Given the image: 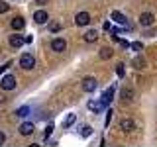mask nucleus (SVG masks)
<instances>
[{"mask_svg": "<svg viewBox=\"0 0 157 147\" xmlns=\"http://www.w3.org/2000/svg\"><path fill=\"white\" fill-rule=\"evenodd\" d=\"M153 22H155V16H153L151 12H144V14L140 16V24H141V26H145V28L151 26Z\"/></svg>", "mask_w": 157, "mask_h": 147, "instance_id": "obj_7", "label": "nucleus"}, {"mask_svg": "<svg viewBox=\"0 0 157 147\" xmlns=\"http://www.w3.org/2000/svg\"><path fill=\"white\" fill-rule=\"evenodd\" d=\"M82 90L85 92H94L96 90V78L94 77H86L82 81Z\"/></svg>", "mask_w": 157, "mask_h": 147, "instance_id": "obj_4", "label": "nucleus"}, {"mask_svg": "<svg viewBox=\"0 0 157 147\" xmlns=\"http://www.w3.org/2000/svg\"><path fill=\"white\" fill-rule=\"evenodd\" d=\"M4 141H6V135H4L2 131H0V145H4Z\"/></svg>", "mask_w": 157, "mask_h": 147, "instance_id": "obj_30", "label": "nucleus"}, {"mask_svg": "<svg viewBox=\"0 0 157 147\" xmlns=\"http://www.w3.org/2000/svg\"><path fill=\"white\" fill-rule=\"evenodd\" d=\"M16 116H18V118H26V116H29V106L18 108V110H16Z\"/></svg>", "mask_w": 157, "mask_h": 147, "instance_id": "obj_17", "label": "nucleus"}, {"mask_svg": "<svg viewBox=\"0 0 157 147\" xmlns=\"http://www.w3.org/2000/svg\"><path fill=\"white\" fill-rule=\"evenodd\" d=\"M120 130H124L126 134H130V131L136 130V122L134 120H122L120 122Z\"/></svg>", "mask_w": 157, "mask_h": 147, "instance_id": "obj_8", "label": "nucleus"}, {"mask_svg": "<svg viewBox=\"0 0 157 147\" xmlns=\"http://www.w3.org/2000/svg\"><path fill=\"white\" fill-rule=\"evenodd\" d=\"M10 10V4H6L4 0H0V14H4V12H8Z\"/></svg>", "mask_w": 157, "mask_h": 147, "instance_id": "obj_24", "label": "nucleus"}, {"mask_svg": "<svg viewBox=\"0 0 157 147\" xmlns=\"http://www.w3.org/2000/svg\"><path fill=\"white\" fill-rule=\"evenodd\" d=\"M116 41H118V43H120V45H122V47H130V43H128V41H126V39H120V37H116Z\"/></svg>", "mask_w": 157, "mask_h": 147, "instance_id": "obj_26", "label": "nucleus"}, {"mask_svg": "<svg viewBox=\"0 0 157 147\" xmlns=\"http://www.w3.org/2000/svg\"><path fill=\"white\" fill-rule=\"evenodd\" d=\"M8 67H12V61H8V63H4L2 67H0V75H2V73H6L8 71Z\"/></svg>", "mask_w": 157, "mask_h": 147, "instance_id": "obj_25", "label": "nucleus"}, {"mask_svg": "<svg viewBox=\"0 0 157 147\" xmlns=\"http://www.w3.org/2000/svg\"><path fill=\"white\" fill-rule=\"evenodd\" d=\"M75 122H77V116H75V114H67L65 122H63V127H65V130H69V127L75 124Z\"/></svg>", "mask_w": 157, "mask_h": 147, "instance_id": "obj_16", "label": "nucleus"}, {"mask_svg": "<svg viewBox=\"0 0 157 147\" xmlns=\"http://www.w3.org/2000/svg\"><path fill=\"white\" fill-rule=\"evenodd\" d=\"M88 110L94 112V114H98V112L102 110V104H100L98 100H90V102H88Z\"/></svg>", "mask_w": 157, "mask_h": 147, "instance_id": "obj_15", "label": "nucleus"}, {"mask_svg": "<svg viewBox=\"0 0 157 147\" xmlns=\"http://www.w3.org/2000/svg\"><path fill=\"white\" fill-rule=\"evenodd\" d=\"M47 12H45V10H37V12L36 14H33V20H36V22L37 24H47Z\"/></svg>", "mask_w": 157, "mask_h": 147, "instance_id": "obj_12", "label": "nucleus"}, {"mask_svg": "<svg viewBox=\"0 0 157 147\" xmlns=\"http://www.w3.org/2000/svg\"><path fill=\"white\" fill-rule=\"evenodd\" d=\"M20 134L22 135H32L33 134V124L32 122H24V124L20 126Z\"/></svg>", "mask_w": 157, "mask_h": 147, "instance_id": "obj_11", "label": "nucleus"}, {"mask_svg": "<svg viewBox=\"0 0 157 147\" xmlns=\"http://www.w3.org/2000/svg\"><path fill=\"white\" fill-rule=\"evenodd\" d=\"M114 92H116V85H110L104 92H102V96H100V104H102V108L108 106V104L112 102V98H114Z\"/></svg>", "mask_w": 157, "mask_h": 147, "instance_id": "obj_2", "label": "nucleus"}, {"mask_svg": "<svg viewBox=\"0 0 157 147\" xmlns=\"http://www.w3.org/2000/svg\"><path fill=\"white\" fill-rule=\"evenodd\" d=\"M36 2H37V4H43V2H47V0H36Z\"/></svg>", "mask_w": 157, "mask_h": 147, "instance_id": "obj_32", "label": "nucleus"}, {"mask_svg": "<svg viewBox=\"0 0 157 147\" xmlns=\"http://www.w3.org/2000/svg\"><path fill=\"white\" fill-rule=\"evenodd\" d=\"M49 29H51V32H59V29H61V24H51Z\"/></svg>", "mask_w": 157, "mask_h": 147, "instance_id": "obj_27", "label": "nucleus"}, {"mask_svg": "<svg viewBox=\"0 0 157 147\" xmlns=\"http://www.w3.org/2000/svg\"><path fill=\"white\" fill-rule=\"evenodd\" d=\"M102 28H104V29H112V26H110V22H104V24H102Z\"/></svg>", "mask_w": 157, "mask_h": 147, "instance_id": "obj_31", "label": "nucleus"}, {"mask_svg": "<svg viewBox=\"0 0 157 147\" xmlns=\"http://www.w3.org/2000/svg\"><path fill=\"white\" fill-rule=\"evenodd\" d=\"M82 37H85V41L92 43V41H96V39H98V33L94 32V29H88V32H86V33H85Z\"/></svg>", "mask_w": 157, "mask_h": 147, "instance_id": "obj_14", "label": "nucleus"}, {"mask_svg": "<svg viewBox=\"0 0 157 147\" xmlns=\"http://www.w3.org/2000/svg\"><path fill=\"white\" fill-rule=\"evenodd\" d=\"M116 75L120 77V78L124 77V65H122V63H118V65H116Z\"/></svg>", "mask_w": 157, "mask_h": 147, "instance_id": "obj_23", "label": "nucleus"}, {"mask_svg": "<svg viewBox=\"0 0 157 147\" xmlns=\"http://www.w3.org/2000/svg\"><path fill=\"white\" fill-rule=\"evenodd\" d=\"M24 26H26V20H24L22 16H16V18L12 20V28L14 29H22Z\"/></svg>", "mask_w": 157, "mask_h": 147, "instance_id": "obj_13", "label": "nucleus"}, {"mask_svg": "<svg viewBox=\"0 0 157 147\" xmlns=\"http://www.w3.org/2000/svg\"><path fill=\"white\" fill-rule=\"evenodd\" d=\"M0 88H2V90H14V88H16V78L12 75H6L2 78V82H0Z\"/></svg>", "mask_w": 157, "mask_h": 147, "instance_id": "obj_3", "label": "nucleus"}, {"mask_svg": "<svg viewBox=\"0 0 157 147\" xmlns=\"http://www.w3.org/2000/svg\"><path fill=\"white\" fill-rule=\"evenodd\" d=\"M77 26H88V22H90V14L88 12H78L77 18H75Z\"/></svg>", "mask_w": 157, "mask_h": 147, "instance_id": "obj_6", "label": "nucleus"}, {"mask_svg": "<svg viewBox=\"0 0 157 147\" xmlns=\"http://www.w3.org/2000/svg\"><path fill=\"white\" fill-rule=\"evenodd\" d=\"M110 120H112V110H108V114H106V126L110 124Z\"/></svg>", "mask_w": 157, "mask_h": 147, "instance_id": "obj_29", "label": "nucleus"}, {"mask_svg": "<svg viewBox=\"0 0 157 147\" xmlns=\"http://www.w3.org/2000/svg\"><path fill=\"white\" fill-rule=\"evenodd\" d=\"M112 20H114L116 24H120L122 28H130V24H128V18H126L122 12H118V10H114V12H112Z\"/></svg>", "mask_w": 157, "mask_h": 147, "instance_id": "obj_5", "label": "nucleus"}, {"mask_svg": "<svg viewBox=\"0 0 157 147\" xmlns=\"http://www.w3.org/2000/svg\"><path fill=\"white\" fill-rule=\"evenodd\" d=\"M92 131H94V130H92L90 126H82V127H81V137H90Z\"/></svg>", "mask_w": 157, "mask_h": 147, "instance_id": "obj_19", "label": "nucleus"}, {"mask_svg": "<svg viewBox=\"0 0 157 147\" xmlns=\"http://www.w3.org/2000/svg\"><path fill=\"white\" fill-rule=\"evenodd\" d=\"M20 65H22L24 71H32V69L36 67V57H33L32 53H26V55L20 57Z\"/></svg>", "mask_w": 157, "mask_h": 147, "instance_id": "obj_1", "label": "nucleus"}, {"mask_svg": "<svg viewBox=\"0 0 157 147\" xmlns=\"http://www.w3.org/2000/svg\"><path fill=\"white\" fill-rule=\"evenodd\" d=\"M65 47H67L65 39H53V41H51V49H53V51H57V53L65 51Z\"/></svg>", "mask_w": 157, "mask_h": 147, "instance_id": "obj_9", "label": "nucleus"}, {"mask_svg": "<svg viewBox=\"0 0 157 147\" xmlns=\"http://www.w3.org/2000/svg\"><path fill=\"white\" fill-rule=\"evenodd\" d=\"M51 131H53V126H51V124H49V126H47V130H45V139H47V137H49V135H51Z\"/></svg>", "mask_w": 157, "mask_h": 147, "instance_id": "obj_28", "label": "nucleus"}, {"mask_svg": "<svg viewBox=\"0 0 157 147\" xmlns=\"http://www.w3.org/2000/svg\"><path fill=\"white\" fill-rule=\"evenodd\" d=\"M132 96H134V90H132V88H124V90H122V98H124V100H132Z\"/></svg>", "mask_w": 157, "mask_h": 147, "instance_id": "obj_21", "label": "nucleus"}, {"mask_svg": "<svg viewBox=\"0 0 157 147\" xmlns=\"http://www.w3.org/2000/svg\"><path fill=\"white\" fill-rule=\"evenodd\" d=\"M24 43H26V37L24 36H18V33L16 36H10V45L12 47H22Z\"/></svg>", "mask_w": 157, "mask_h": 147, "instance_id": "obj_10", "label": "nucleus"}, {"mask_svg": "<svg viewBox=\"0 0 157 147\" xmlns=\"http://www.w3.org/2000/svg\"><path fill=\"white\" fill-rule=\"evenodd\" d=\"M98 55H100V59H110V57H112V49H110V47H102Z\"/></svg>", "mask_w": 157, "mask_h": 147, "instance_id": "obj_18", "label": "nucleus"}, {"mask_svg": "<svg viewBox=\"0 0 157 147\" xmlns=\"http://www.w3.org/2000/svg\"><path fill=\"white\" fill-rule=\"evenodd\" d=\"M130 47L134 49V51H141V49H144V43H140V41H134V43H130Z\"/></svg>", "mask_w": 157, "mask_h": 147, "instance_id": "obj_22", "label": "nucleus"}, {"mask_svg": "<svg viewBox=\"0 0 157 147\" xmlns=\"http://www.w3.org/2000/svg\"><path fill=\"white\" fill-rule=\"evenodd\" d=\"M134 67H136V69H145V59L134 57Z\"/></svg>", "mask_w": 157, "mask_h": 147, "instance_id": "obj_20", "label": "nucleus"}]
</instances>
